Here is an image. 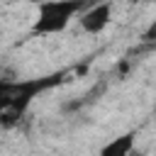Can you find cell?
Wrapping results in <instances>:
<instances>
[{
  "instance_id": "obj_1",
  "label": "cell",
  "mask_w": 156,
  "mask_h": 156,
  "mask_svg": "<svg viewBox=\"0 0 156 156\" xmlns=\"http://www.w3.org/2000/svg\"><path fill=\"white\" fill-rule=\"evenodd\" d=\"M88 0H41L39 15L34 22V34H51L61 32L76 12H80Z\"/></svg>"
},
{
  "instance_id": "obj_2",
  "label": "cell",
  "mask_w": 156,
  "mask_h": 156,
  "mask_svg": "<svg viewBox=\"0 0 156 156\" xmlns=\"http://www.w3.org/2000/svg\"><path fill=\"white\" fill-rule=\"evenodd\" d=\"M110 12H112L110 2H95V5H90V10H85V12L80 15L83 29L90 32V34L102 32V29L107 27V22H110Z\"/></svg>"
},
{
  "instance_id": "obj_3",
  "label": "cell",
  "mask_w": 156,
  "mask_h": 156,
  "mask_svg": "<svg viewBox=\"0 0 156 156\" xmlns=\"http://www.w3.org/2000/svg\"><path fill=\"white\" fill-rule=\"evenodd\" d=\"M132 144H134V136L127 134V136H119V139H115L112 144L102 146V154H105V156H124V154L132 151Z\"/></svg>"
},
{
  "instance_id": "obj_4",
  "label": "cell",
  "mask_w": 156,
  "mask_h": 156,
  "mask_svg": "<svg viewBox=\"0 0 156 156\" xmlns=\"http://www.w3.org/2000/svg\"><path fill=\"white\" fill-rule=\"evenodd\" d=\"M141 39H144V41H149V44H154V41H156V22H154L144 34H141Z\"/></svg>"
},
{
  "instance_id": "obj_5",
  "label": "cell",
  "mask_w": 156,
  "mask_h": 156,
  "mask_svg": "<svg viewBox=\"0 0 156 156\" xmlns=\"http://www.w3.org/2000/svg\"><path fill=\"white\" fill-rule=\"evenodd\" d=\"M34 2H41V0H34Z\"/></svg>"
}]
</instances>
